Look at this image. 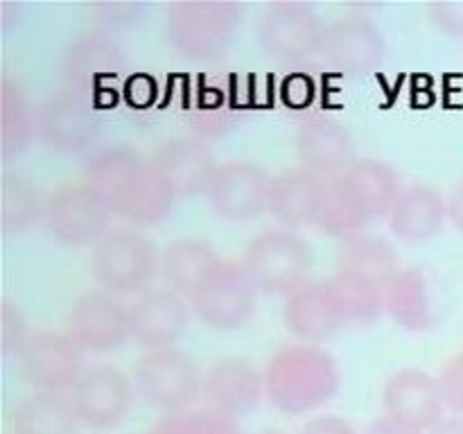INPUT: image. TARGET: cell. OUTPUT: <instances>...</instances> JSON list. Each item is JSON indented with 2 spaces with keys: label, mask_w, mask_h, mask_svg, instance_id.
Wrapping results in <instances>:
<instances>
[{
  "label": "cell",
  "mask_w": 463,
  "mask_h": 434,
  "mask_svg": "<svg viewBox=\"0 0 463 434\" xmlns=\"http://www.w3.org/2000/svg\"><path fill=\"white\" fill-rule=\"evenodd\" d=\"M398 193V175L389 163L373 156L355 158L342 172L326 176L315 224L339 240L360 233L375 217L389 215Z\"/></svg>",
  "instance_id": "1"
},
{
  "label": "cell",
  "mask_w": 463,
  "mask_h": 434,
  "mask_svg": "<svg viewBox=\"0 0 463 434\" xmlns=\"http://www.w3.org/2000/svg\"><path fill=\"white\" fill-rule=\"evenodd\" d=\"M339 389L333 353L317 344H285L265 366V396L285 414L319 410Z\"/></svg>",
  "instance_id": "2"
},
{
  "label": "cell",
  "mask_w": 463,
  "mask_h": 434,
  "mask_svg": "<svg viewBox=\"0 0 463 434\" xmlns=\"http://www.w3.org/2000/svg\"><path fill=\"white\" fill-rule=\"evenodd\" d=\"M244 7L231 0H175L165 9L170 43L193 61H215L229 48Z\"/></svg>",
  "instance_id": "3"
},
{
  "label": "cell",
  "mask_w": 463,
  "mask_h": 434,
  "mask_svg": "<svg viewBox=\"0 0 463 434\" xmlns=\"http://www.w3.org/2000/svg\"><path fill=\"white\" fill-rule=\"evenodd\" d=\"M158 267H161L158 247L138 226H113L90 251L93 278L107 292H145L152 288Z\"/></svg>",
  "instance_id": "4"
},
{
  "label": "cell",
  "mask_w": 463,
  "mask_h": 434,
  "mask_svg": "<svg viewBox=\"0 0 463 434\" xmlns=\"http://www.w3.org/2000/svg\"><path fill=\"white\" fill-rule=\"evenodd\" d=\"M258 292L292 294L310 280L315 256L301 235L288 226H269L253 235L240 260Z\"/></svg>",
  "instance_id": "5"
},
{
  "label": "cell",
  "mask_w": 463,
  "mask_h": 434,
  "mask_svg": "<svg viewBox=\"0 0 463 434\" xmlns=\"http://www.w3.org/2000/svg\"><path fill=\"white\" fill-rule=\"evenodd\" d=\"M113 215L107 194L84 179L63 181L45 194V229L71 247H95L113 229Z\"/></svg>",
  "instance_id": "6"
},
{
  "label": "cell",
  "mask_w": 463,
  "mask_h": 434,
  "mask_svg": "<svg viewBox=\"0 0 463 434\" xmlns=\"http://www.w3.org/2000/svg\"><path fill=\"white\" fill-rule=\"evenodd\" d=\"M324 30L317 9L298 0H271L256 18L258 43L279 63H301L319 54Z\"/></svg>",
  "instance_id": "7"
},
{
  "label": "cell",
  "mask_w": 463,
  "mask_h": 434,
  "mask_svg": "<svg viewBox=\"0 0 463 434\" xmlns=\"http://www.w3.org/2000/svg\"><path fill=\"white\" fill-rule=\"evenodd\" d=\"M136 387L149 405L163 411H184L202 393L203 371L179 346L149 348L134 364Z\"/></svg>",
  "instance_id": "8"
},
{
  "label": "cell",
  "mask_w": 463,
  "mask_h": 434,
  "mask_svg": "<svg viewBox=\"0 0 463 434\" xmlns=\"http://www.w3.org/2000/svg\"><path fill=\"white\" fill-rule=\"evenodd\" d=\"M99 129V102L81 90H54L34 108V136L57 152H84L98 140Z\"/></svg>",
  "instance_id": "9"
},
{
  "label": "cell",
  "mask_w": 463,
  "mask_h": 434,
  "mask_svg": "<svg viewBox=\"0 0 463 434\" xmlns=\"http://www.w3.org/2000/svg\"><path fill=\"white\" fill-rule=\"evenodd\" d=\"M66 333L86 353H111L131 339L129 306L107 289H84L66 310Z\"/></svg>",
  "instance_id": "10"
},
{
  "label": "cell",
  "mask_w": 463,
  "mask_h": 434,
  "mask_svg": "<svg viewBox=\"0 0 463 434\" xmlns=\"http://www.w3.org/2000/svg\"><path fill=\"white\" fill-rule=\"evenodd\" d=\"M84 353L66 330L41 328L30 335L18 353V366L36 392L61 393L75 387L86 371Z\"/></svg>",
  "instance_id": "11"
},
{
  "label": "cell",
  "mask_w": 463,
  "mask_h": 434,
  "mask_svg": "<svg viewBox=\"0 0 463 434\" xmlns=\"http://www.w3.org/2000/svg\"><path fill=\"white\" fill-rule=\"evenodd\" d=\"M188 303L194 315L211 328L235 330L251 319L258 303V288L242 262L224 260Z\"/></svg>",
  "instance_id": "12"
},
{
  "label": "cell",
  "mask_w": 463,
  "mask_h": 434,
  "mask_svg": "<svg viewBox=\"0 0 463 434\" xmlns=\"http://www.w3.org/2000/svg\"><path fill=\"white\" fill-rule=\"evenodd\" d=\"M274 176L256 161L231 158L217 165L206 197L220 215L233 222H249L269 211Z\"/></svg>",
  "instance_id": "13"
},
{
  "label": "cell",
  "mask_w": 463,
  "mask_h": 434,
  "mask_svg": "<svg viewBox=\"0 0 463 434\" xmlns=\"http://www.w3.org/2000/svg\"><path fill=\"white\" fill-rule=\"evenodd\" d=\"M384 416L425 434L446 419V398L437 375L419 366L393 371L383 387Z\"/></svg>",
  "instance_id": "14"
},
{
  "label": "cell",
  "mask_w": 463,
  "mask_h": 434,
  "mask_svg": "<svg viewBox=\"0 0 463 434\" xmlns=\"http://www.w3.org/2000/svg\"><path fill=\"white\" fill-rule=\"evenodd\" d=\"M283 321L303 342H321L351 324V315L333 276L307 280L285 301Z\"/></svg>",
  "instance_id": "15"
},
{
  "label": "cell",
  "mask_w": 463,
  "mask_h": 434,
  "mask_svg": "<svg viewBox=\"0 0 463 434\" xmlns=\"http://www.w3.org/2000/svg\"><path fill=\"white\" fill-rule=\"evenodd\" d=\"M384 34L371 18L362 14L326 23L319 57L339 75H364L384 59Z\"/></svg>",
  "instance_id": "16"
},
{
  "label": "cell",
  "mask_w": 463,
  "mask_h": 434,
  "mask_svg": "<svg viewBox=\"0 0 463 434\" xmlns=\"http://www.w3.org/2000/svg\"><path fill=\"white\" fill-rule=\"evenodd\" d=\"M104 194L113 212L125 217L129 226H154L163 222L170 215L176 197L165 176L149 158L129 167Z\"/></svg>",
  "instance_id": "17"
},
{
  "label": "cell",
  "mask_w": 463,
  "mask_h": 434,
  "mask_svg": "<svg viewBox=\"0 0 463 434\" xmlns=\"http://www.w3.org/2000/svg\"><path fill=\"white\" fill-rule=\"evenodd\" d=\"M71 398L84 428L111 429L129 411L134 384L118 366L93 364L77 380Z\"/></svg>",
  "instance_id": "18"
},
{
  "label": "cell",
  "mask_w": 463,
  "mask_h": 434,
  "mask_svg": "<svg viewBox=\"0 0 463 434\" xmlns=\"http://www.w3.org/2000/svg\"><path fill=\"white\" fill-rule=\"evenodd\" d=\"M127 59L120 45L107 32L90 30L75 36L63 50L61 72L68 89L81 90L98 99L99 90L125 72Z\"/></svg>",
  "instance_id": "19"
},
{
  "label": "cell",
  "mask_w": 463,
  "mask_h": 434,
  "mask_svg": "<svg viewBox=\"0 0 463 434\" xmlns=\"http://www.w3.org/2000/svg\"><path fill=\"white\" fill-rule=\"evenodd\" d=\"M202 396L208 407L238 419L260 405L265 396V373L247 357H220L203 371Z\"/></svg>",
  "instance_id": "20"
},
{
  "label": "cell",
  "mask_w": 463,
  "mask_h": 434,
  "mask_svg": "<svg viewBox=\"0 0 463 434\" xmlns=\"http://www.w3.org/2000/svg\"><path fill=\"white\" fill-rule=\"evenodd\" d=\"M188 326V301L167 285L147 288L129 303L131 339L149 348L175 346Z\"/></svg>",
  "instance_id": "21"
},
{
  "label": "cell",
  "mask_w": 463,
  "mask_h": 434,
  "mask_svg": "<svg viewBox=\"0 0 463 434\" xmlns=\"http://www.w3.org/2000/svg\"><path fill=\"white\" fill-rule=\"evenodd\" d=\"M149 161L165 176L175 194H206L208 184L217 170V158L211 145L199 134H179L163 140Z\"/></svg>",
  "instance_id": "22"
},
{
  "label": "cell",
  "mask_w": 463,
  "mask_h": 434,
  "mask_svg": "<svg viewBox=\"0 0 463 434\" xmlns=\"http://www.w3.org/2000/svg\"><path fill=\"white\" fill-rule=\"evenodd\" d=\"M297 152L301 165L333 176L355 161L353 136L346 127L326 113H310L297 127Z\"/></svg>",
  "instance_id": "23"
},
{
  "label": "cell",
  "mask_w": 463,
  "mask_h": 434,
  "mask_svg": "<svg viewBox=\"0 0 463 434\" xmlns=\"http://www.w3.org/2000/svg\"><path fill=\"white\" fill-rule=\"evenodd\" d=\"M448 220V197L432 184L416 181L402 185L389 211V229L405 242H425Z\"/></svg>",
  "instance_id": "24"
},
{
  "label": "cell",
  "mask_w": 463,
  "mask_h": 434,
  "mask_svg": "<svg viewBox=\"0 0 463 434\" xmlns=\"http://www.w3.org/2000/svg\"><path fill=\"white\" fill-rule=\"evenodd\" d=\"M326 176L306 165L285 167L271 181L269 212L280 226L315 224L324 197Z\"/></svg>",
  "instance_id": "25"
},
{
  "label": "cell",
  "mask_w": 463,
  "mask_h": 434,
  "mask_svg": "<svg viewBox=\"0 0 463 434\" xmlns=\"http://www.w3.org/2000/svg\"><path fill=\"white\" fill-rule=\"evenodd\" d=\"M337 271L387 289L389 280L401 271V262H398L396 247L387 238L360 231L339 240Z\"/></svg>",
  "instance_id": "26"
},
{
  "label": "cell",
  "mask_w": 463,
  "mask_h": 434,
  "mask_svg": "<svg viewBox=\"0 0 463 434\" xmlns=\"http://www.w3.org/2000/svg\"><path fill=\"white\" fill-rule=\"evenodd\" d=\"M224 258L199 238H179L165 247L161 256V269L167 288L179 292L188 301L213 274L222 267Z\"/></svg>",
  "instance_id": "27"
},
{
  "label": "cell",
  "mask_w": 463,
  "mask_h": 434,
  "mask_svg": "<svg viewBox=\"0 0 463 434\" xmlns=\"http://www.w3.org/2000/svg\"><path fill=\"white\" fill-rule=\"evenodd\" d=\"M12 434H80L81 420L72 398L57 392H32L14 405Z\"/></svg>",
  "instance_id": "28"
},
{
  "label": "cell",
  "mask_w": 463,
  "mask_h": 434,
  "mask_svg": "<svg viewBox=\"0 0 463 434\" xmlns=\"http://www.w3.org/2000/svg\"><path fill=\"white\" fill-rule=\"evenodd\" d=\"M384 310L401 328L425 333L437 324L428 278L419 267H401L384 289Z\"/></svg>",
  "instance_id": "29"
},
{
  "label": "cell",
  "mask_w": 463,
  "mask_h": 434,
  "mask_svg": "<svg viewBox=\"0 0 463 434\" xmlns=\"http://www.w3.org/2000/svg\"><path fill=\"white\" fill-rule=\"evenodd\" d=\"M45 194L34 179L16 170L0 175V229L3 233H21L43 220Z\"/></svg>",
  "instance_id": "30"
},
{
  "label": "cell",
  "mask_w": 463,
  "mask_h": 434,
  "mask_svg": "<svg viewBox=\"0 0 463 434\" xmlns=\"http://www.w3.org/2000/svg\"><path fill=\"white\" fill-rule=\"evenodd\" d=\"M34 136V108L27 104L21 84L7 71L0 75V156L9 161Z\"/></svg>",
  "instance_id": "31"
},
{
  "label": "cell",
  "mask_w": 463,
  "mask_h": 434,
  "mask_svg": "<svg viewBox=\"0 0 463 434\" xmlns=\"http://www.w3.org/2000/svg\"><path fill=\"white\" fill-rule=\"evenodd\" d=\"M143 154L129 143H113L90 154L84 163V181L107 193L129 167L143 161Z\"/></svg>",
  "instance_id": "32"
},
{
  "label": "cell",
  "mask_w": 463,
  "mask_h": 434,
  "mask_svg": "<svg viewBox=\"0 0 463 434\" xmlns=\"http://www.w3.org/2000/svg\"><path fill=\"white\" fill-rule=\"evenodd\" d=\"M161 425L167 434H242L238 419L208 405L165 416Z\"/></svg>",
  "instance_id": "33"
},
{
  "label": "cell",
  "mask_w": 463,
  "mask_h": 434,
  "mask_svg": "<svg viewBox=\"0 0 463 434\" xmlns=\"http://www.w3.org/2000/svg\"><path fill=\"white\" fill-rule=\"evenodd\" d=\"M89 21L93 23V30L104 32L113 27H125L134 23L143 14L145 5L134 3V0H102V3H86L84 5Z\"/></svg>",
  "instance_id": "34"
},
{
  "label": "cell",
  "mask_w": 463,
  "mask_h": 434,
  "mask_svg": "<svg viewBox=\"0 0 463 434\" xmlns=\"http://www.w3.org/2000/svg\"><path fill=\"white\" fill-rule=\"evenodd\" d=\"M30 328L21 307L7 297L0 298V351L5 357L18 355L30 339Z\"/></svg>",
  "instance_id": "35"
},
{
  "label": "cell",
  "mask_w": 463,
  "mask_h": 434,
  "mask_svg": "<svg viewBox=\"0 0 463 434\" xmlns=\"http://www.w3.org/2000/svg\"><path fill=\"white\" fill-rule=\"evenodd\" d=\"M439 382H441L446 405L450 407L457 416H463V351L452 355L450 360L443 364Z\"/></svg>",
  "instance_id": "36"
},
{
  "label": "cell",
  "mask_w": 463,
  "mask_h": 434,
  "mask_svg": "<svg viewBox=\"0 0 463 434\" xmlns=\"http://www.w3.org/2000/svg\"><path fill=\"white\" fill-rule=\"evenodd\" d=\"M428 16L446 34L463 36V0H432L428 3Z\"/></svg>",
  "instance_id": "37"
},
{
  "label": "cell",
  "mask_w": 463,
  "mask_h": 434,
  "mask_svg": "<svg viewBox=\"0 0 463 434\" xmlns=\"http://www.w3.org/2000/svg\"><path fill=\"white\" fill-rule=\"evenodd\" d=\"M156 81L149 75H131L129 80L125 81V98L131 107L143 108L156 98Z\"/></svg>",
  "instance_id": "38"
},
{
  "label": "cell",
  "mask_w": 463,
  "mask_h": 434,
  "mask_svg": "<svg viewBox=\"0 0 463 434\" xmlns=\"http://www.w3.org/2000/svg\"><path fill=\"white\" fill-rule=\"evenodd\" d=\"M298 434H360L351 420L337 414H321L307 420Z\"/></svg>",
  "instance_id": "39"
},
{
  "label": "cell",
  "mask_w": 463,
  "mask_h": 434,
  "mask_svg": "<svg viewBox=\"0 0 463 434\" xmlns=\"http://www.w3.org/2000/svg\"><path fill=\"white\" fill-rule=\"evenodd\" d=\"M312 90H315V84L306 75H292L283 84L285 102L292 104V107H306L312 99Z\"/></svg>",
  "instance_id": "40"
},
{
  "label": "cell",
  "mask_w": 463,
  "mask_h": 434,
  "mask_svg": "<svg viewBox=\"0 0 463 434\" xmlns=\"http://www.w3.org/2000/svg\"><path fill=\"white\" fill-rule=\"evenodd\" d=\"M362 434H420V432L405 428V425L389 419V416H378V419L371 420V423L366 425V429Z\"/></svg>",
  "instance_id": "41"
},
{
  "label": "cell",
  "mask_w": 463,
  "mask_h": 434,
  "mask_svg": "<svg viewBox=\"0 0 463 434\" xmlns=\"http://www.w3.org/2000/svg\"><path fill=\"white\" fill-rule=\"evenodd\" d=\"M448 220L463 233V179L448 194Z\"/></svg>",
  "instance_id": "42"
},
{
  "label": "cell",
  "mask_w": 463,
  "mask_h": 434,
  "mask_svg": "<svg viewBox=\"0 0 463 434\" xmlns=\"http://www.w3.org/2000/svg\"><path fill=\"white\" fill-rule=\"evenodd\" d=\"M425 434H463V416H446Z\"/></svg>",
  "instance_id": "43"
},
{
  "label": "cell",
  "mask_w": 463,
  "mask_h": 434,
  "mask_svg": "<svg viewBox=\"0 0 463 434\" xmlns=\"http://www.w3.org/2000/svg\"><path fill=\"white\" fill-rule=\"evenodd\" d=\"M18 14H21V7L16 3H12V0H0V25L7 27L9 23L16 21Z\"/></svg>",
  "instance_id": "44"
},
{
  "label": "cell",
  "mask_w": 463,
  "mask_h": 434,
  "mask_svg": "<svg viewBox=\"0 0 463 434\" xmlns=\"http://www.w3.org/2000/svg\"><path fill=\"white\" fill-rule=\"evenodd\" d=\"M143 434H167L165 429H163V425H161V420H158L156 425H152V428L147 429V432H143Z\"/></svg>",
  "instance_id": "45"
},
{
  "label": "cell",
  "mask_w": 463,
  "mask_h": 434,
  "mask_svg": "<svg viewBox=\"0 0 463 434\" xmlns=\"http://www.w3.org/2000/svg\"><path fill=\"white\" fill-rule=\"evenodd\" d=\"M258 434H288V432H283V429L271 428V429H262V432H258Z\"/></svg>",
  "instance_id": "46"
}]
</instances>
